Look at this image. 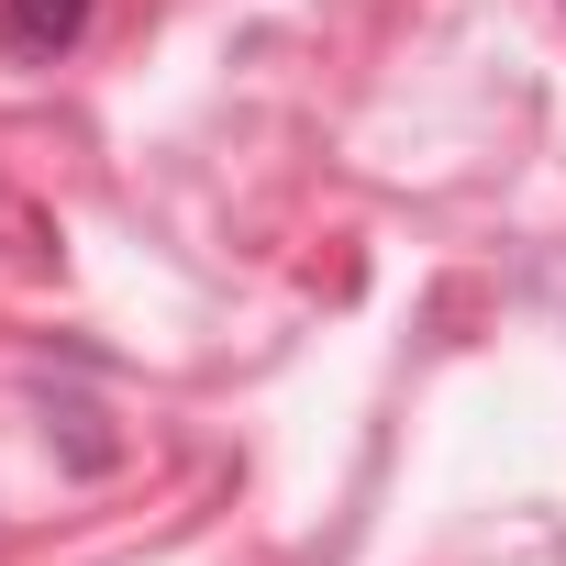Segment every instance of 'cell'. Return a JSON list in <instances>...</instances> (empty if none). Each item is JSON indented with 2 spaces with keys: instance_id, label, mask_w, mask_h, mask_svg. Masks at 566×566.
I'll return each instance as SVG.
<instances>
[{
  "instance_id": "obj_1",
  "label": "cell",
  "mask_w": 566,
  "mask_h": 566,
  "mask_svg": "<svg viewBox=\"0 0 566 566\" xmlns=\"http://www.w3.org/2000/svg\"><path fill=\"white\" fill-rule=\"evenodd\" d=\"M90 34V0H0V45L12 56H67Z\"/></svg>"
}]
</instances>
